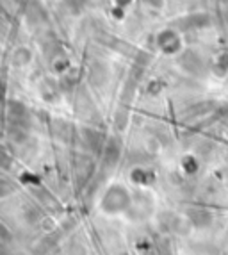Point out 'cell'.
I'll list each match as a JSON object with an SVG mask.
<instances>
[{"mask_svg": "<svg viewBox=\"0 0 228 255\" xmlns=\"http://www.w3.org/2000/svg\"><path fill=\"white\" fill-rule=\"evenodd\" d=\"M128 205H130V196L127 189L121 186H113L102 200V209L106 213H119V211H125Z\"/></svg>", "mask_w": 228, "mask_h": 255, "instance_id": "obj_1", "label": "cell"}, {"mask_svg": "<svg viewBox=\"0 0 228 255\" xmlns=\"http://www.w3.org/2000/svg\"><path fill=\"white\" fill-rule=\"evenodd\" d=\"M191 221L198 227H207V225H211L212 216H211V213L200 209V211H196V213H191Z\"/></svg>", "mask_w": 228, "mask_h": 255, "instance_id": "obj_2", "label": "cell"}, {"mask_svg": "<svg viewBox=\"0 0 228 255\" xmlns=\"http://www.w3.org/2000/svg\"><path fill=\"white\" fill-rule=\"evenodd\" d=\"M66 2H68V5L73 9V11H79V9L84 5L86 0H66Z\"/></svg>", "mask_w": 228, "mask_h": 255, "instance_id": "obj_3", "label": "cell"}, {"mask_svg": "<svg viewBox=\"0 0 228 255\" xmlns=\"http://www.w3.org/2000/svg\"><path fill=\"white\" fill-rule=\"evenodd\" d=\"M144 4L152 5V7H161V5H162V0H144Z\"/></svg>", "mask_w": 228, "mask_h": 255, "instance_id": "obj_4", "label": "cell"}]
</instances>
